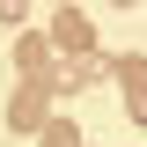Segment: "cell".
Returning a JSON list of instances; mask_svg holds the SVG:
<instances>
[{"mask_svg": "<svg viewBox=\"0 0 147 147\" xmlns=\"http://www.w3.org/2000/svg\"><path fill=\"white\" fill-rule=\"evenodd\" d=\"M44 118H52V81H22L15 103H7V125L15 132H44Z\"/></svg>", "mask_w": 147, "mask_h": 147, "instance_id": "cell-1", "label": "cell"}, {"mask_svg": "<svg viewBox=\"0 0 147 147\" xmlns=\"http://www.w3.org/2000/svg\"><path fill=\"white\" fill-rule=\"evenodd\" d=\"M52 44H66L74 59H96V30H88V15H81V7H59V22H52Z\"/></svg>", "mask_w": 147, "mask_h": 147, "instance_id": "cell-2", "label": "cell"}, {"mask_svg": "<svg viewBox=\"0 0 147 147\" xmlns=\"http://www.w3.org/2000/svg\"><path fill=\"white\" fill-rule=\"evenodd\" d=\"M44 66H52V37H15V74H22V81H44Z\"/></svg>", "mask_w": 147, "mask_h": 147, "instance_id": "cell-3", "label": "cell"}, {"mask_svg": "<svg viewBox=\"0 0 147 147\" xmlns=\"http://www.w3.org/2000/svg\"><path fill=\"white\" fill-rule=\"evenodd\" d=\"M110 74H118L125 88H147V59H140V52H125V59H110Z\"/></svg>", "mask_w": 147, "mask_h": 147, "instance_id": "cell-4", "label": "cell"}, {"mask_svg": "<svg viewBox=\"0 0 147 147\" xmlns=\"http://www.w3.org/2000/svg\"><path fill=\"white\" fill-rule=\"evenodd\" d=\"M44 147H81V132H74V118H44Z\"/></svg>", "mask_w": 147, "mask_h": 147, "instance_id": "cell-5", "label": "cell"}, {"mask_svg": "<svg viewBox=\"0 0 147 147\" xmlns=\"http://www.w3.org/2000/svg\"><path fill=\"white\" fill-rule=\"evenodd\" d=\"M125 110H132V125H147V88H132V96H125Z\"/></svg>", "mask_w": 147, "mask_h": 147, "instance_id": "cell-6", "label": "cell"}, {"mask_svg": "<svg viewBox=\"0 0 147 147\" xmlns=\"http://www.w3.org/2000/svg\"><path fill=\"white\" fill-rule=\"evenodd\" d=\"M30 15V0H0V22H22Z\"/></svg>", "mask_w": 147, "mask_h": 147, "instance_id": "cell-7", "label": "cell"}, {"mask_svg": "<svg viewBox=\"0 0 147 147\" xmlns=\"http://www.w3.org/2000/svg\"><path fill=\"white\" fill-rule=\"evenodd\" d=\"M110 7H132V0H110Z\"/></svg>", "mask_w": 147, "mask_h": 147, "instance_id": "cell-8", "label": "cell"}, {"mask_svg": "<svg viewBox=\"0 0 147 147\" xmlns=\"http://www.w3.org/2000/svg\"><path fill=\"white\" fill-rule=\"evenodd\" d=\"M59 7H66V0H59Z\"/></svg>", "mask_w": 147, "mask_h": 147, "instance_id": "cell-9", "label": "cell"}]
</instances>
